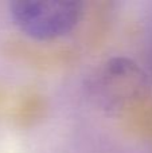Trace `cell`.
I'll use <instances>...</instances> for the list:
<instances>
[{"instance_id": "1", "label": "cell", "mask_w": 152, "mask_h": 153, "mask_svg": "<svg viewBox=\"0 0 152 153\" xmlns=\"http://www.w3.org/2000/svg\"><path fill=\"white\" fill-rule=\"evenodd\" d=\"M12 23L35 40H53L78 24L82 4L74 0H16L10 4Z\"/></svg>"}]
</instances>
